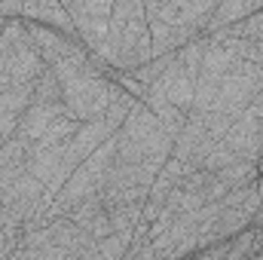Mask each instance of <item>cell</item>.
I'll return each mask as SVG.
<instances>
[{"label":"cell","mask_w":263,"mask_h":260,"mask_svg":"<svg viewBox=\"0 0 263 260\" xmlns=\"http://www.w3.org/2000/svg\"><path fill=\"white\" fill-rule=\"evenodd\" d=\"M214 0H150L144 3L153 59L175 55L187 43L199 40L211 22Z\"/></svg>","instance_id":"obj_1"},{"label":"cell","mask_w":263,"mask_h":260,"mask_svg":"<svg viewBox=\"0 0 263 260\" xmlns=\"http://www.w3.org/2000/svg\"><path fill=\"white\" fill-rule=\"evenodd\" d=\"M98 59L123 73H132L147 62H153V43H150V28H147L141 0H114L107 40H104Z\"/></svg>","instance_id":"obj_2"},{"label":"cell","mask_w":263,"mask_h":260,"mask_svg":"<svg viewBox=\"0 0 263 260\" xmlns=\"http://www.w3.org/2000/svg\"><path fill=\"white\" fill-rule=\"evenodd\" d=\"M120 147H117V162L129 165H147V169H162L172 156V135L162 129V123L147 110L144 101H135L126 123L117 132Z\"/></svg>","instance_id":"obj_3"},{"label":"cell","mask_w":263,"mask_h":260,"mask_svg":"<svg viewBox=\"0 0 263 260\" xmlns=\"http://www.w3.org/2000/svg\"><path fill=\"white\" fill-rule=\"evenodd\" d=\"M202 55H205V37H199L193 43H187L184 49H178L172 65L165 67V73L147 89H153L159 98H165L181 114H190L193 110V98H196L199 70H202Z\"/></svg>","instance_id":"obj_4"},{"label":"cell","mask_w":263,"mask_h":260,"mask_svg":"<svg viewBox=\"0 0 263 260\" xmlns=\"http://www.w3.org/2000/svg\"><path fill=\"white\" fill-rule=\"evenodd\" d=\"M260 205H263V199L257 193V184H248V187H242L236 193L223 196L217 202V208H214V217H211L208 233L199 242V251H205L211 245H220V242H230L233 236H239L257 217Z\"/></svg>","instance_id":"obj_5"},{"label":"cell","mask_w":263,"mask_h":260,"mask_svg":"<svg viewBox=\"0 0 263 260\" xmlns=\"http://www.w3.org/2000/svg\"><path fill=\"white\" fill-rule=\"evenodd\" d=\"M260 89H263V67L254 65V62H242V65H236L223 77L211 110L223 114L230 120H239L254 104V98L260 95Z\"/></svg>","instance_id":"obj_6"},{"label":"cell","mask_w":263,"mask_h":260,"mask_svg":"<svg viewBox=\"0 0 263 260\" xmlns=\"http://www.w3.org/2000/svg\"><path fill=\"white\" fill-rule=\"evenodd\" d=\"M65 9L73 22V28H77L80 43L86 46V52L98 55L104 40H107L114 0H77V3H65Z\"/></svg>","instance_id":"obj_7"},{"label":"cell","mask_w":263,"mask_h":260,"mask_svg":"<svg viewBox=\"0 0 263 260\" xmlns=\"http://www.w3.org/2000/svg\"><path fill=\"white\" fill-rule=\"evenodd\" d=\"M233 156L236 162H260L263 153V120H260V107L251 104L233 126L223 135L220 141Z\"/></svg>","instance_id":"obj_8"},{"label":"cell","mask_w":263,"mask_h":260,"mask_svg":"<svg viewBox=\"0 0 263 260\" xmlns=\"http://www.w3.org/2000/svg\"><path fill=\"white\" fill-rule=\"evenodd\" d=\"M62 120H73L70 114H67L65 101H31V107L22 114V120H18V129H15V138L22 141V144H28V150H31V144H37L46 132L52 129V126H59Z\"/></svg>","instance_id":"obj_9"},{"label":"cell","mask_w":263,"mask_h":260,"mask_svg":"<svg viewBox=\"0 0 263 260\" xmlns=\"http://www.w3.org/2000/svg\"><path fill=\"white\" fill-rule=\"evenodd\" d=\"M25 31H28V40H31L34 52L40 55V62H43L46 67H55L59 62H65V59H73V55L86 52L80 43L67 40L65 34H59V31H52V28H43V25L25 22Z\"/></svg>","instance_id":"obj_10"},{"label":"cell","mask_w":263,"mask_h":260,"mask_svg":"<svg viewBox=\"0 0 263 260\" xmlns=\"http://www.w3.org/2000/svg\"><path fill=\"white\" fill-rule=\"evenodd\" d=\"M260 9H263V0H223V3H217V6H214L211 22H208V28H205V34H202V37L220 34V31H227V28H233V25H239V22L251 18V15H254V12H260Z\"/></svg>","instance_id":"obj_11"},{"label":"cell","mask_w":263,"mask_h":260,"mask_svg":"<svg viewBox=\"0 0 263 260\" xmlns=\"http://www.w3.org/2000/svg\"><path fill=\"white\" fill-rule=\"evenodd\" d=\"M67 217H70L80 230H86L95 242H98V239H104V236H110V211L104 208L101 196H92V199L80 202Z\"/></svg>","instance_id":"obj_12"},{"label":"cell","mask_w":263,"mask_h":260,"mask_svg":"<svg viewBox=\"0 0 263 260\" xmlns=\"http://www.w3.org/2000/svg\"><path fill=\"white\" fill-rule=\"evenodd\" d=\"M22 260H80L67 254L65 248H59L49 236V227L40 230H25L22 236Z\"/></svg>","instance_id":"obj_13"},{"label":"cell","mask_w":263,"mask_h":260,"mask_svg":"<svg viewBox=\"0 0 263 260\" xmlns=\"http://www.w3.org/2000/svg\"><path fill=\"white\" fill-rule=\"evenodd\" d=\"M37 92V83H25V86H9L6 92H0V117H15L22 120V114L31 107Z\"/></svg>","instance_id":"obj_14"}]
</instances>
